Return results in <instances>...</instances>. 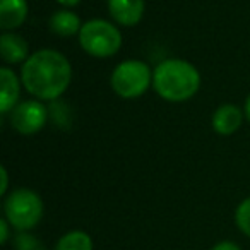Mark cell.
<instances>
[{"mask_svg":"<svg viewBox=\"0 0 250 250\" xmlns=\"http://www.w3.org/2000/svg\"><path fill=\"white\" fill-rule=\"evenodd\" d=\"M72 79L70 62L57 50H38L21 69V81L29 94L53 101L65 93Z\"/></svg>","mask_w":250,"mask_h":250,"instance_id":"1","label":"cell"},{"mask_svg":"<svg viewBox=\"0 0 250 250\" xmlns=\"http://www.w3.org/2000/svg\"><path fill=\"white\" fill-rule=\"evenodd\" d=\"M153 86L167 101H187L199 91L201 76L192 63L180 59L163 60L153 72Z\"/></svg>","mask_w":250,"mask_h":250,"instance_id":"2","label":"cell"},{"mask_svg":"<svg viewBox=\"0 0 250 250\" xmlns=\"http://www.w3.org/2000/svg\"><path fill=\"white\" fill-rule=\"evenodd\" d=\"M5 219L18 231H29L43 218V201L29 188H18L11 192L4 204Z\"/></svg>","mask_w":250,"mask_h":250,"instance_id":"3","label":"cell"},{"mask_svg":"<svg viewBox=\"0 0 250 250\" xmlns=\"http://www.w3.org/2000/svg\"><path fill=\"white\" fill-rule=\"evenodd\" d=\"M79 43L86 53L96 59L113 57L122 46V35L118 28L103 19H93L83 24Z\"/></svg>","mask_w":250,"mask_h":250,"instance_id":"4","label":"cell"},{"mask_svg":"<svg viewBox=\"0 0 250 250\" xmlns=\"http://www.w3.org/2000/svg\"><path fill=\"white\" fill-rule=\"evenodd\" d=\"M153 83L151 69L141 60H125L115 67L111 74V87L120 98L132 100L139 98L149 89Z\"/></svg>","mask_w":250,"mask_h":250,"instance_id":"5","label":"cell"},{"mask_svg":"<svg viewBox=\"0 0 250 250\" xmlns=\"http://www.w3.org/2000/svg\"><path fill=\"white\" fill-rule=\"evenodd\" d=\"M46 118H48L46 106H43L40 101L29 100L19 103L12 110L11 124L22 136H33V134L40 132L45 127Z\"/></svg>","mask_w":250,"mask_h":250,"instance_id":"6","label":"cell"},{"mask_svg":"<svg viewBox=\"0 0 250 250\" xmlns=\"http://www.w3.org/2000/svg\"><path fill=\"white\" fill-rule=\"evenodd\" d=\"M108 11L120 26H136L143 19L144 0H108Z\"/></svg>","mask_w":250,"mask_h":250,"instance_id":"7","label":"cell"},{"mask_svg":"<svg viewBox=\"0 0 250 250\" xmlns=\"http://www.w3.org/2000/svg\"><path fill=\"white\" fill-rule=\"evenodd\" d=\"M243 113L236 104H223L212 115V129L219 136H231L242 125Z\"/></svg>","mask_w":250,"mask_h":250,"instance_id":"8","label":"cell"},{"mask_svg":"<svg viewBox=\"0 0 250 250\" xmlns=\"http://www.w3.org/2000/svg\"><path fill=\"white\" fill-rule=\"evenodd\" d=\"M26 18H28L26 0H0V28L4 31L22 26Z\"/></svg>","mask_w":250,"mask_h":250,"instance_id":"9","label":"cell"},{"mask_svg":"<svg viewBox=\"0 0 250 250\" xmlns=\"http://www.w3.org/2000/svg\"><path fill=\"white\" fill-rule=\"evenodd\" d=\"M0 83H2V89H0V111L7 113L12 111L18 106L19 100V79L9 67H2L0 69Z\"/></svg>","mask_w":250,"mask_h":250,"instance_id":"10","label":"cell"},{"mask_svg":"<svg viewBox=\"0 0 250 250\" xmlns=\"http://www.w3.org/2000/svg\"><path fill=\"white\" fill-rule=\"evenodd\" d=\"M0 52H2V59L7 63H19L29 59V46L26 40L14 33H4L0 36Z\"/></svg>","mask_w":250,"mask_h":250,"instance_id":"11","label":"cell"},{"mask_svg":"<svg viewBox=\"0 0 250 250\" xmlns=\"http://www.w3.org/2000/svg\"><path fill=\"white\" fill-rule=\"evenodd\" d=\"M50 29L59 36H72L76 33H81V19L77 14L69 11H59L50 18L48 22Z\"/></svg>","mask_w":250,"mask_h":250,"instance_id":"12","label":"cell"},{"mask_svg":"<svg viewBox=\"0 0 250 250\" xmlns=\"http://www.w3.org/2000/svg\"><path fill=\"white\" fill-rule=\"evenodd\" d=\"M55 250H93V240L86 231H69L57 242Z\"/></svg>","mask_w":250,"mask_h":250,"instance_id":"13","label":"cell"},{"mask_svg":"<svg viewBox=\"0 0 250 250\" xmlns=\"http://www.w3.org/2000/svg\"><path fill=\"white\" fill-rule=\"evenodd\" d=\"M235 221L236 226L240 228V231L250 238V197L242 201L238 208H236Z\"/></svg>","mask_w":250,"mask_h":250,"instance_id":"14","label":"cell"},{"mask_svg":"<svg viewBox=\"0 0 250 250\" xmlns=\"http://www.w3.org/2000/svg\"><path fill=\"white\" fill-rule=\"evenodd\" d=\"M16 250H46V247L36 238L35 235H29L28 231H19L14 240Z\"/></svg>","mask_w":250,"mask_h":250,"instance_id":"15","label":"cell"},{"mask_svg":"<svg viewBox=\"0 0 250 250\" xmlns=\"http://www.w3.org/2000/svg\"><path fill=\"white\" fill-rule=\"evenodd\" d=\"M9 240V221L7 219H0V243L5 245Z\"/></svg>","mask_w":250,"mask_h":250,"instance_id":"16","label":"cell"},{"mask_svg":"<svg viewBox=\"0 0 250 250\" xmlns=\"http://www.w3.org/2000/svg\"><path fill=\"white\" fill-rule=\"evenodd\" d=\"M211 250H242L235 242H219Z\"/></svg>","mask_w":250,"mask_h":250,"instance_id":"17","label":"cell"},{"mask_svg":"<svg viewBox=\"0 0 250 250\" xmlns=\"http://www.w3.org/2000/svg\"><path fill=\"white\" fill-rule=\"evenodd\" d=\"M0 175H2V187H0V195H4L7 192V184H9V177H7V170L5 167L0 168Z\"/></svg>","mask_w":250,"mask_h":250,"instance_id":"18","label":"cell"},{"mask_svg":"<svg viewBox=\"0 0 250 250\" xmlns=\"http://www.w3.org/2000/svg\"><path fill=\"white\" fill-rule=\"evenodd\" d=\"M57 2L65 5V7H76V5L81 4V0H57Z\"/></svg>","mask_w":250,"mask_h":250,"instance_id":"19","label":"cell"},{"mask_svg":"<svg viewBox=\"0 0 250 250\" xmlns=\"http://www.w3.org/2000/svg\"><path fill=\"white\" fill-rule=\"evenodd\" d=\"M245 113H247V118H249V122H250V96L247 98V101H245Z\"/></svg>","mask_w":250,"mask_h":250,"instance_id":"20","label":"cell"}]
</instances>
